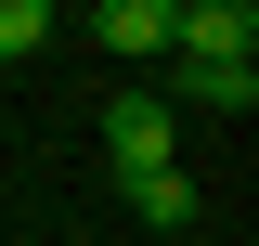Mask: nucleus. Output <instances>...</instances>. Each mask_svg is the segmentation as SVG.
Masks as SVG:
<instances>
[{"label": "nucleus", "instance_id": "obj_1", "mask_svg": "<svg viewBox=\"0 0 259 246\" xmlns=\"http://www.w3.org/2000/svg\"><path fill=\"white\" fill-rule=\"evenodd\" d=\"M104 155H117V182H156L168 155H182V117H168V91H117V104H104Z\"/></svg>", "mask_w": 259, "mask_h": 246}, {"label": "nucleus", "instance_id": "obj_2", "mask_svg": "<svg viewBox=\"0 0 259 246\" xmlns=\"http://www.w3.org/2000/svg\"><path fill=\"white\" fill-rule=\"evenodd\" d=\"M246 39H259L246 0H194V13H168V52H194V65H246Z\"/></svg>", "mask_w": 259, "mask_h": 246}, {"label": "nucleus", "instance_id": "obj_3", "mask_svg": "<svg viewBox=\"0 0 259 246\" xmlns=\"http://www.w3.org/2000/svg\"><path fill=\"white\" fill-rule=\"evenodd\" d=\"M182 104L246 117V104H259V65H194V52H168V117H182Z\"/></svg>", "mask_w": 259, "mask_h": 246}, {"label": "nucleus", "instance_id": "obj_4", "mask_svg": "<svg viewBox=\"0 0 259 246\" xmlns=\"http://www.w3.org/2000/svg\"><path fill=\"white\" fill-rule=\"evenodd\" d=\"M91 39H104L117 65H168V0H104Z\"/></svg>", "mask_w": 259, "mask_h": 246}, {"label": "nucleus", "instance_id": "obj_5", "mask_svg": "<svg viewBox=\"0 0 259 246\" xmlns=\"http://www.w3.org/2000/svg\"><path fill=\"white\" fill-rule=\"evenodd\" d=\"M130 220H143V233H194V182H182V169L130 182Z\"/></svg>", "mask_w": 259, "mask_h": 246}, {"label": "nucleus", "instance_id": "obj_6", "mask_svg": "<svg viewBox=\"0 0 259 246\" xmlns=\"http://www.w3.org/2000/svg\"><path fill=\"white\" fill-rule=\"evenodd\" d=\"M39 39H52V0H0V65H26Z\"/></svg>", "mask_w": 259, "mask_h": 246}]
</instances>
